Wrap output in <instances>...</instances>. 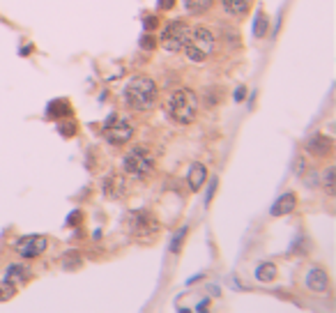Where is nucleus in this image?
Wrapping results in <instances>:
<instances>
[{
  "instance_id": "1",
  "label": "nucleus",
  "mask_w": 336,
  "mask_h": 313,
  "mask_svg": "<svg viewBox=\"0 0 336 313\" xmlns=\"http://www.w3.org/2000/svg\"><path fill=\"white\" fill-rule=\"evenodd\" d=\"M124 104L131 108V111H152L159 101V85L152 76H145V74H136L127 81L122 90Z\"/></svg>"
},
{
  "instance_id": "23",
  "label": "nucleus",
  "mask_w": 336,
  "mask_h": 313,
  "mask_svg": "<svg viewBox=\"0 0 336 313\" xmlns=\"http://www.w3.org/2000/svg\"><path fill=\"white\" fill-rule=\"evenodd\" d=\"M187 233H189V226H182V228H180V233H177V235L173 237V242H170V251H173V253H180V249H182V242H184V237H187Z\"/></svg>"
},
{
  "instance_id": "11",
  "label": "nucleus",
  "mask_w": 336,
  "mask_h": 313,
  "mask_svg": "<svg viewBox=\"0 0 336 313\" xmlns=\"http://www.w3.org/2000/svg\"><path fill=\"white\" fill-rule=\"evenodd\" d=\"M304 286L311 292H325V290H329V274H327V269L320 267V265L311 267L309 272H306V276H304Z\"/></svg>"
},
{
  "instance_id": "21",
  "label": "nucleus",
  "mask_w": 336,
  "mask_h": 313,
  "mask_svg": "<svg viewBox=\"0 0 336 313\" xmlns=\"http://www.w3.org/2000/svg\"><path fill=\"white\" fill-rule=\"evenodd\" d=\"M221 97H223V90H221V88H207L203 104H205V106H216V104L221 101Z\"/></svg>"
},
{
  "instance_id": "22",
  "label": "nucleus",
  "mask_w": 336,
  "mask_h": 313,
  "mask_svg": "<svg viewBox=\"0 0 336 313\" xmlns=\"http://www.w3.org/2000/svg\"><path fill=\"white\" fill-rule=\"evenodd\" d=\"M14 295H16V286L0 281V304H2V302H9V299H14Z\"/></svg>"
},
{
  "instance_id": "8",
  "label": "nucleus",
  "mask_w": 336,
  "mask_h": 313,
  "mask_svg": "<svg viewBox=\"0 0 336 313\" xmlns=\"http://www.w3.org/2000/svg\"><path fill=\"white\" fill-rule=\"evenodd\" d=\"M46 249H48V240L44 235H23V237H16L14 242H12V251L23 260L39 258Z\"/></svg>"
},
{
  "instance_id": "10",
  "label": "nucleus",
  "mask_w": 336,
  "mask_h": 313,
  "mask_svg": "<svg viewBox=\"0 0 336 313\" xmlns=\"http://www.w3.org/2000/svg\"><path fill=\"white\" fill-rule=\"evenodd\" d=\"M304 150H306V154H311V157L325 159V157H329V154L334 152V141H332L327 134H313V136L306 138Z\"/></svg>"
},
{
  "instance_id": "27",
  "label": "nucleus",
  "mask_w": 336,
  "mask_h": 313,
  "mask_svg": "<svg viewBox=\"0 0 336 313\" xmlns=\"http://www.w3.org/2000/svg\"><path fill=\"white\" fill-rule=\"evenodd\" d=\"M233 97H235V101H244V97H246V88H244V85H240Z\"/></svg>"
},
{
  "instance_id": "6",
  "label": "nucleus",
  "mask_w": 336,
  "mask_h": 313,
  "mask_svg": "<svg viewBox=\"0 0 336 313\" xmlns=\"http://www.w3.org/2000/svg\"><path fill=\"white\" fill-rule=\"evenodd\" d=\"M189 30H191V23L184 21V19H175V21H168L161 30L157 44L168 51V53H182L184 44L189 39Z\"/></svg>"
},
{
  "instance_id": "13",
  "label": "nucleus",
  "mask_w": 336,
  "mask_h": 313,
  "mask_svg": "<svg viewBox=\"0 0 336 313\" xmlns=\"http://www.w3.org/2000/svg\"><path fill=\"white\" fill-rule=\"evenodd\" d=\"M292 210H297V193H295V191H286L281 198H276V203L272 205L269 214H272V217H286V214H290Z\"/></svg>"
},
{
  "instance_id": "5",
  "label": "nucleus",
  "mask_w": 336,
  "mask_h": 313,
  "mask_svg": "<svg viewBox=\"0 0 336 313\" xmlns=\"http://www.w3.org/2000/svg\"><path fill=\"white\" fill-rule=\"evenodd\" d=\"M124 228L129 235H134L136 240H147V237H152L159 233L161 223L159 219L154 217V212L145 210V207H141V210H131L127 214V219H124Z\"/></svg>"
},
{
  "instance_id": "16",
  "label": "nucleus",
  "mask_w": 336,
  "mask_h": 313,
  "mask_svg": "<svg viewBox=\"0 0 336 313\" xmlns=\"http://www.w3.org/2000/svg\"><path fill=\"white\" fill-rule=\"evenodd\" d=\"M184 9H187V14L191 16H203L207 14L210 9H212L214 0H182Z\"/></svg>"
},
{
  "instance_id": "18",
  "label": "nucleus",
  "mask_w": 336,
  "mask_h": 313,
  "mask_svg": "<svg viewBox=\"0 0 336 313\" xmlns=\"http://www.w3.org/2000/svg\"><path fill=\"white\" fill-rule=\"evenodd\" d=\"M334 177H336V166H327L325 170H322V191L327 193V196H334L336 193V182H334Z\"/></svg>"
},
{
  "instance_id": "15",
  "label": "nucleus",
  "mask_w": 336,
  "mask_h": 313,
  "mask_svg": "<svg viewBox=\"0 0 336 313\" xmlns=\"http://www.w3.org/2000/svg\"><path fill=\"white\" fill-rule=\"evenodd\" d=\"M253 0H221V7L226 14L235 16V19H242V16L249 14Z\"/></svg>"
},
{
  "instance_id": "24",
  "label": "nucleus",
  "mask_w": 336,
  "mask_h": 313,
  "mask_svg": "<svg viewBox=\"0 0 336 313\" xmlns=\"http://www.w3.org/2000/svg\"><path fill=\"white\" fill-rule=\"evenodd\" d=\"M141 48L143 51H154L157 48V37H154L152 32H143L141 35Z\"/></svg>"
},
{
  "instance_id": "4",
  "label": "nucleus",
  "mask_w": 336,
  "mask_h": 313,
  "mask_svg": "<svg viewBox=\"0 0 336 313\" xmlns=\"http://www.w3.org/2000/svg\"><path fill=\"white\" fill-rule=\"evenodd\" d=\"M154 168H157V159L152 150H147L145 145H134L122 157V170L131 180H145L154 173Z\"/></svg>"
},
{
  "instance_id": "17",
  "label": "nucleus",
  "mask_w": 336,
  "mask_h": 313,
  "mask_svg": "<svg viewBox=\"0 0 336 313\" xmlns=\"http://www.w3.org/2000/svg\"><path fill=\"white\" fill-rule=\"evenodd\" d=\"M276 274H279V269H276V265L269 263V260L258 263V267H256V281H260V283H272L276 279Z\"/></svg>"
},
{
  "instance_id": "3",
  "label": "nucleus",
  "mask_w": 336,
  "mask_h": 313,
  "mask_svg": "<svg viewBox=\"0 0 336 313\" xmlns=\"http://www.w3.org/2000/svg\"><path fill=\"white\" fill-rule=\"evenodd\" d=\"M216 44H219V39H216L212 28H207L205 23H196V25H191L189 39H187V44H184L182 53L187 55L189 62L200 65V62H205L210 55H214Z\"/></svg>"
},
{
  "instance_id": "28",
  "label": "nucleus",
  "mask_w": 336,
  "mask_h": 313,
  "mask_svg": "<svg viewBox=\"0 0 336 313\" xmlns=\"http://www.w3.org/2000/svg\"><path fill=\"white\" fill-rule=\"evenodd\" d=\"M214 189H216V177H212V182H210V191H207V198H205V203H210V200H212V193H214Z\"/></svg>"
},
{
  "instance_id": "25",
  "label": "nucleus",
  "mask_w": 336,
  "mask_h": 313,
  "mask_svg": "<svg viewBox=\"0 0 336 313\" xmlns=\"http://www.w3.org/2000/svg\"><path fill=\"white\" fill-rule=\"evenodd\" d=\"M143 28H145V32H152L159 28V19L157 16H145L143 19Z\"/></svg>"
},
{
  "instance_id": "19",
  "label": "nucleus",
  "mask_w": 336,
  "mask_h": 313,
  "mask_svg": "<svg viewBox=\"0 0 336 313\" xmlns=\"http://www.w3.org/2000/svg\"><path fill=\"white\" fill-rule=\"evenodd\" d=\"M60 265H62V269H78L83 265V258H81L76 251H67L60 258Z\"/></svg>"
},
{
  "instance_id": "12",
  "label": "nucleus",
  "mask_w": 336,
  "mask_h": 313,
  "mask_svg": "<svg viewBox=\"0 0 336 313\" xmlns=\"http://www.w3.org/2000/svg\"><path fill=\"white\" fill-rule=\"evenodd\" d=\"M32 279V269L25 265V263H12L5 274H2V281L5 283H12V286H23Z\"/></svg>"
},
{
  "instance_id": "20",
  "label": "nucleus",
  "mask_w": 336,
  "mask_h": 313,
  "mask_svg": "<svg viewBox=\"0 0 336 313\" xmlns=\"http://www.w3.org/2000/svg\"><path fill=\"white\" fill-rule=\"evenodd\" d=\"M267 25H269L267 16L263 14V12H258V14H256V23H253V37L256 39L265 37V35H267Z\"/></svg>"
},
{
  "instance_id": "2",
  "label": "nucleus",
  "mask_w": 336,
  "mask_h": 313,
  "mask_svg": "<svg viewBox=\"0 0 336 313\" xmlns=\"http://www.w3.org/2000/svg\"><path fill=\"white\" fill-rule=\"evenodd\" d=\"M198 95L193 90H189V88H177V90H173L170 95H168L166 104H164V108H166V118L170 120V122L175 124H191L193 120H196V115H198Z\"/></svg>"
},
{
  "instance_id": "14",
  "label": "nucleus",
  "mask_w": 336,
  "mask_h": 313,
  "mask_svg": "<svg viewBox=\"0 0 336 313\" xmlns=\"http://www.w3.org/2000/svg\"><path fill=\"white\" fill-rule=\"evenodd\" d=\"M207 180V166L200 164V161H193L187 170V182H189V189L191 191H198Z\"/></svg>"
},
{
  "instance_id": "7",
  "label": "nucleus",
  "mask_w": 336,
  "mask_h": 313,
  "mask_svg": "<svg viewBox=\"0 0 336 313\" xmlns=\"http://www.w3.org/2000/svg\"><path fill=\"white\" fill-rule=\"evenodd\" d=\"M134 122H131L127 115H120V113H111L104 120L101 124V136L106 138L111 145H124V143H129L131 138H134Z\"/></svg>"
},
{
  "instance_id": "26",
  "label": "nucleus",
  "mask_w": 336,
  "mask_h": 313,
  "mask_svg": "<svg viewBox=\"0 0 336 313\" xmlns=\"http://www.w3.org/2000/svg\"><path fill=\"white\" fill-rule=\"evenodd\" d=\"M175 5H177V0H157V7H159L161 12H170Z\"/></svg>"
},
{
  "instance_id": "9",
  "label": "nucleus",
  "mask_w": 336,
  "mask_h": 313,
  "mask_svg": "<svg viewBox=\"0 0 336 313\" xmlns=\"http://www.w3.org/2000/svg\"><path fill=\"white\" fill-rule=\"evenodd\" d=\"M101 191H104L106 198H113V200L127 198L129 196V182H127V177L122 173H108L101 180Z\"/></svg>"
}]
</instances>
